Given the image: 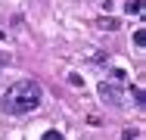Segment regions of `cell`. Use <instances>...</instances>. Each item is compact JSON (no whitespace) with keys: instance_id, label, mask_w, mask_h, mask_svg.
<instances>
[{"instance_id":"cell-1","label":"cell","mask_w":146,"mask_h":140,"mask_svg":"<svg viewBox=\"0 0 146 140\" xmlns=\"http://www.w3.org/2000/svg\"><path fill=\"white\" fill-rule=\"evenodd\" d=\"M40 106V84L37 81H19L13 84L3 97V109L13 115H25V112Z\"/></svg>"},{"instance_id":"cell-2","label":"cell","mask_w":146,"mask_h":140,"mask_svg":"<svg viewBox=\"0 0 146 140\" xmlns=\"http://www.w3.org/2000/svg\"><path fill=\"white\" fill-rule=\"evenodd\" d=\"M96 90H100V100H103L106 106H115V109L124 106V100H127V90H124L118 81H103Z\"/></svg>"},{"instance_id":"cell-3","label":"cell","mask_w":146,"mask_h":140,"mask_svg":"<svg viewBox=\"0 0 146 140\" xmlns=\"http://www.w3.org/2000/svg\"><path fill=\"white\" fill-rule=\"evenodd\" d=\"M124 13H127V16H140V13H143V0H127V3H124Z\"/></svg>"},{"instance_id":"cell-4","label":"cell","mask_w":146,"mask_h":140,"mask_svg":"<svg viewBox=\"0 0 146 140\" xmlns=\"http://www.w3.org/2000/svg\"><path fill=\"white\" fill-rule=\"evenodd\" d=\"M127 90L134 93V103H137V106L143 109V103H146V97H143V87H140V84H134V87H127Z\"/></svg>"},{"instance_id":"cell-5","label":"cell","mask_w":146,"mask_h":140,"mask_svg":"<svg viewBox=\"0 0 146 140\" xmlns=\"http://www.w3.org/2000/svg\"><path fill=\"white\" fill-rule=\"evenodd\" d=\"M96 25H100V28H109V31H115V28H118V19H100Z\"/></svg>"},{"instance_id":"cell-6","label":"cell","mask_w":146,"mask_h":140,"mask_svg":"<svg viewBox=\"0 0 146 140\" xmlns=\"http://www.w3.org/2000/svg\"><path fill=\"white\" fill-rule=\"evenodd\" d=\"M134 44H137V47H143V44H146V31H143V28L134 31Z\"/></svg>"},{"instance_id":"cell-7","label":"cell","mask_w":146,"mask_h":140,"mask_svg":"<svg viewBox=\"0 0 146 140\" xmlns=\"http://www.w3.org/2000/svg\"><path fill=\"white\" fill-rule=\"evenodd\" d=\"M140 137V131H124V134H121V140H137Z\"/></svg>"},{"instance_id":"cell-8","label":"cell","mask_w":146,"mask_h":140,"mask_svg":"<svg viewBox=\"0 0 146 140\" xmlns=\"http://www.w3.org/2000/svg\"><path fill=\"white\" fill-rule=\"evenodd\" d=\"M44 140H62V134H59V131H47V134H44Z\"/></svg>"},{"instance_id":"cell-9","label":"cell","mask_w":146,"mask_h":140,"mask_svg":"<svg viewBox=\"0 0 146 140\" xmlns=\"http://www.w3.org/2000/svg\"><path fill=\"white\" fill-rule=\"evenodd\" d=\"M3 65H6V56H3V53H0V69H3Z\"/></svg>"}]
</instances>
